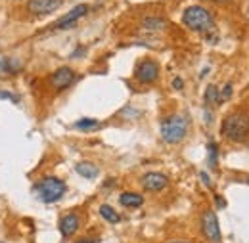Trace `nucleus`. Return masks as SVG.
Instances as JSON below:
<instances>
[{"label": "nucleus", "mask_w": 249, "mask_h": 243, "mask_svg": "<svg viewBox=\"0 0 249 243\" xmlns=\"http://www.w3.org/2000/svg\"><path fill=\"white\" fill-rule=\"evenodd\" d=\"M222 136H226L230 142H244L249 136V111L238 109L224 117L220 126Z\"/></svg>", "instance_id": "f257e3e1"}, {"label": "nucleus", "mask_w": 249, "mask_h": 243, "mask_svg": "<svg viewBox=\"0 0 249 243\" xmlns=\"http://www.w3.org/2000/svg\"><path fill=\"white\" fill-rule=\"evenodd\" d=\"M182 23L196 33H211L215 29V17L203 6H188L182 14Z\"/></svg>", "instance_id": "f03ea898"}, {"label": "nucleus", "mask_w": 249, "mask_h": 243, "mask_svg": "<svg viewBox=\"0 0 249 243\" xmlns=\"http://www.w3.org/2000/svg\"><path fill=\"white\" fill-rule=\"evenodd\" d=\"M188 126H190L188 119L184 115H178V113L163 119V122H161V138H163V142H167V144L182 142L188 134Z\"/></svg>", "instance_id": "7ed1b4c3"}, {"label": "nucleus", "mask_w": 249, "mask_h": 243, "mask_svg": "<svg viewBox=\"0 0 249 243\" xmlns=\"http://www.w3.org/2000/svg\"><path fill=\"white\" fill-rule=\"evenodd\" d=\"M35 190L38 191V195H40V199L44 203H54V201L62 199L63 193L67 191V186L56 176H46V178H42L40 182L36 184Z\"/></svg>", "instance_id": "20e7f679"}, {"label": "nucleus", "mask_w": 249, "mask_h": 243, "mask_svg": "<svg viewBox=\"0 0 249 243\" xmlns=\"http://www.w3.org/2000/svg\"><path fill=\"white\" fill-rule=\"evenodd\" d=\"M134 79L140 85H152L159 79V65L156 60H142L134 69Z\"/></svg>", "instance_id": "39448f33"}, {"label": "nucleus", "mask_w": 249, "mask_h": 243, "mask_svg": "<svg viewBox=\"0 0 249 243\" xmlns=\"http://www.w3.org/2000/svg\"><path fill=\"white\" fill-rule=\"evenodd\" d=\"M201 234L207 242L220 243V226L215 211H205L201 214Z\"/></svg>", "instance_id": "423d86ee"}, {"label": "nucleus", "mask_w": 249, "mask_h": 243, "mask_svg": "<svg viewBox=\"0 0 249 243\" xmlns=\"http://www.w3.org/2000/svg\"><path fill=\"white\" fill-rule=\"evenodd\" d=\"M89 14V6L87 4H79V6H75L73 10H69L63 17H60L52 27H50V31L52 29H69V27H73L81 17H85Z\"/></svg>", "instance_id": "0eeeda50"}, {"label": "nucleus", "mask_w": 249, "mask_h": 243, "mask_svg": "<svg viewBox=\"0 0 249 243\" xmlns=\"http://www.w3.org/2000/svg\"><path fill=\"white\" fill-rule=\"evenodd\" d=\"M63 0H27V12L31 16H48L54 14Z\"/></svg>", "instance_id": "6e6552de"}, {"label": "nucleus", "mask_w": 249, "mask_h": 243, "mask_svg": "<svg viewBox=\"0 0 249 243\" xmlns=\"http://www.w3.org/2000/svg\"><path fill=\"white\" fill-rule=\"evenodd\" d=\"M75 71L71 69V67H60V69H56L54 73H52V77H50V83H52V87L56 88V90H65L67 87H71L73 85V81H75Z\"/></svg>", "instance_id": "1a4fd4ad"}, {"label": "nucleus", "mask_w": 249, "mask_h": 243, "mask_svg": "<svg viewBox=\"0 0 249 243\" xmlns=\"http://www.w3.org/2000/svg\"><path fill=\"white\" fill-rule=\"evenodd\" d=\"M140 184H142V188H144L146 191L156 193V191H161V190L167 188L169 178H167L165 174H161V173H146V174L142 176Z\"/></svg>", "instance_id": "9d476101"}, {"label": "nucleus", "mask_w": 249, "mask_h": 243, "mask_svg": "<svg viewBox=\"0 0 249 243\" xmlns=\"http://www.w3.org/2000/svg\"><path fill=\"white\" fill-rule=\"evenodd\" d=\"M81 226V218L75 213H69L60 218V234L63 238H71Z\"/></svg>", "instance_id": "9b49d317"}, {"label": "nucleus", "mask_w": 249, "mask_h": 243, "mask_svg": "<svg viewBox=\"0 0 249 243\" xmlns=\"http://www.w3.org/2000/svg\"><path fill=\"white\" fill-rule=\"evenodd\" d=\"M21 67L23 65L19 60H10L6 56H0V79H4L6 75H16Z\"/></svg>", "instance_id": "f8f14e48"}, {"label": "nucleus", "mask_w": 249, "mask_h": 243, "mask_svg": "<svg viewBox=\"0 0 249 243\" xmlns=\"http://www.w3.org/2000/svg\"><path fill=\"white\" fill-rule=\"evenodd\" d=\"M121 205L123 207H128V209H136V207H142L144 205V197L140 193H134V191H124L119 197Z\"/></svg>", "instance_id": "ddd939ff"}, {"label": "nucleus", "mask_w": 249, "mask_h": 243, "mask_svg": "<svg viewBox=\"0 0 249 243\" xmlns=\"http://www.w3.org/2000/svg\"><path fill=\"white\" fill-rule=\"evenodd\" d=\"M75 171H77V174H81L83 178H89V180H94L98 174H100V169L92 165V163H89V161H85V163H79L77 167H75Z\"/></svg>", "instance_id": "4468645a"}, {"label": "nucleus", "mask_w": 249, "mask_h": 243, "mask_svg": "<svg viewBox=\"0 0 249 243\" xmlns=\"http://www.w3.org/2000/svg\"><path fill=\"white\" fill-rule=\"evenodd\" d=\"M142 25H144V29L152 31V33H157V31H163L167 27V19H163V17H159V16H150V17H146V19L142 21Z\"/></svg>", "instance_id": "2eb2a0df"}, {"label": "nucleus", "mask_w": 249, "mask_h": 243, "mask_svg": "<svg viewBox=\"0 0 249 243\" xmlns=\"http://www.w3.org/2000/svg\"><path fill=\"white\" fill-rule=\"evenodd\" d=\"M218 104H222V102H220V92H218V88L215 85H209V87L205 88V105H207V107H209V105L215 107Z\"/></svg>", "instance_id": "dca6fc26"}, {"label": "nucleus", "mask_w": 249, "mask_h": 243, "mask_svg": "<svg viewBox=\"0 0 249 243\" xmlns=\"http://www.w3.org/2000/svg\"><path fill=\"white\" fill-rule=\"evenodd\" d=\"M73 126L77 130H83V132H92V130H98L102 126V122L98 121V119H79Z\"/></svg>", "instance_id": "f3484780"}, {"label": "nucleus", "mask_w": 249, "mask_h": 243, "mask_svg": "<svg viewBox=\"0 0 249 243\" xmlns=\"http://www.w3.org/2000/svg\"><path fill=\"white\" fill-rule=\"evenodd\" d=\"M100 214H102L104 220H107V222H111V224H117V222L121 220V216L117 214V211H115L113 207H109V205H102V207H100Z\"/></svg>", "instance_id": "a211bd4d"}, {"label": "nucleus", "mask_w": 249, "mask_h": 243, "mask_svg": "<svg viewBox=\"0 0 249 243\" xmlns=\"http://www.w3.org/2000/svg\"><path fill=\"white\" fill-rule=\"evenodd\" d=\"M207 152H209V165L211 167H217V157H218V148L215 142H211L207 146Z\"/></svg>", "instance_id": "6ab92c4d"}, {"label": "nucleus", "mask_w": 249, "mask_h": 243, "mask_svg": "<svg viewBox=\"0 0 249 243\" xmlns=\"http://www.w3.org/2000/svg\"><path fill=\"white\" fill-rule=\"evenodd\" d=\"M232 92H234V88H232V85L228 83V85H224L222 87V90H220V102H228L230 98H232Z\"/></svg>", "instance_id": "aec40b11"}, {"label": "nucleus", "mask_w": 249, "mask_h": 243, "mask_svg": "<svg viewBox=\"0 0 249 243\" xmlns=\"http://www.w3.org/2000/svg\"><path fill=\"white\" fill-rule=\"evenodd\" d=\"M0 100H10L14 104H19V96H16V94H12L8 90H0Z\"/></svg>", "instance_id": "412c9836"}, {"label": "nucleus", "mask_w": 249, "mask_h": 243, "mask_svg": "<svg viewBox=\"0 0 249 243\" xmlns=\"http://www.w3.org/2000/svg\"><path fill=\"white\" fill-rule=\"evenodd\" d=\"M182 87H184V83H182V79H180V77H177V79L173 81V88H177V90H180Z\"/></svg>", "instance_id": "4be33fe9"}, {"label": "nucleus", "mask_w": 249, "mask_h": 243, "mask_svg": "<svg viewBox=\"0 0 249 243\" xmlns=\"http://www.w3.org/2000/svg\"><path fill=\"white\" fill-rule=\"evenodd\" d=\"M199 178H201V182L205 184L207 188H211V178H209V176H207L205 173H199Z\"/></svg>", "instance_id": "5701e85b"}, {"label": "nucleus", "mask_w": 249, "mask_h": 243, "mask_svg": "<svg viewBox=\"0 0 249 243\" xmlns=\"http://www.w3.org/2000/svg\"><path fill=\"white\" fill-rule=\"evenodd\" d=\"M217 199V205L218 207H224V201H222V197H215Z\"/></svg>", "instance_id": "b1692460"}, {"label": "nucleus", "mask_w": 249, "mask_h": 243, "mask_svg": "<svg viewBox=\"0 0 249 243\" xmlns=\"http://www.w3.org/2000/svg\"><path fill=\"white\" fill-rule=\"evenodd\" d=\"M77 243H96L94 240H83V242H77Z\"/></svg>", "instance_id": "393cba45"}, {"label": "nucleus", "mask_w": 249, "mask_h": 243, "mask_svg": "<svg viewBox=\"0 0 249 243\" xmlns=\"http://www.w3.org/2000/svg\"><path fill=\"white\" fill-rule=\"evenodd\" d=\"M213 2H230V0H213Z\"/></svg>", "instance_id": "a878e982"}, {"label": "nucleus", "mask_w": 249, "mask_h": 243, "mask_svg": "<svg viewBox=\"0 0 249 243\" xmlns=\"http://www.w3.org/2000/svg\"><path fill=\"white\" fill-rule=\"evenodd\" d=\"M171 243H188V242H171Z\"/></svg>", "instance_id": "bb28decb"}, {"label": "nucleus", "mask_w": 249, "mask_h": 243, "mask_svg": "<svg viewBox=\"0 0 249 243\" xmlns=\"http://www.w3.org/2000/svg\"><path fill=\"white\" fill-rule=\"evenodd\" d=\"M248 184H249V178H248Z\"/></svg>", "instance_id": "cd10ccee"}]
</instances>
